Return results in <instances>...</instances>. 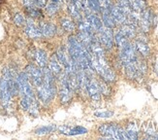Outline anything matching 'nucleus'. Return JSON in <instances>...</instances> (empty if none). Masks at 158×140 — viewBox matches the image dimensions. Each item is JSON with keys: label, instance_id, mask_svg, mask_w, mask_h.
I'll use <instances>...</instances> for the list:
<instances>
[{"label": "nucleus", "instance_id": "nucleus-9", "mask_svg": "<svg viewBox=\"0 0 158 140\" xmlns=\"http://www.w3.org/2000/svg\"><path fill=\"white\" fill-rule=\"evenodd\" d=\"M85 89L87 90L88 95L93 101H99L101 98V90L99 88V84L97 81L89 79L87 80L85 84Z\"/></svg>", "mask_w": 158, "mask_h": 140}, {"label": "nucleus", "instance_id": "nucleus-2", "mask_svg": "<svg viewBox=\"0 0 158 140\" xmlns=\"http://www.w3.org/2000/svg\"><path fill=\"white\" fill-rule=\"evenodd\" d=\"M120 61L123 64V66L131 64V63H136L138 61L139 58L137 55V50L134 45H132L131 43H128L120 49Z\"/></svg>", "mask_w": 158, "mask_h": 140}, {"label": "nucleus", "instance_id": "nucleus-18", "mask_svg": "<svg viewBox=\"0 0 158 140\" xmlns=\"http://www.w3.org/2000/svg\"><path fill=\"white\" fill-rule=\"evenodd\" d=\"M101 14H102V23L104 24V26L111 29L114 28L116 23L113 16L111 15V13L109 11H102Z\"/></svg>", "mask_w": 158, "mask_h": 140}, {"label": "nucleus", "instance_id": "nucleus-15", "mask_svg": "<svg viewBox=\"0 0 158 140\" xmlns=\"http://www.w3.org/2000/svg\"><path fill=\"white\" fill-rule=\"evenodd\" d=\"M49 68L52 70V72L53 73V75L56 77H57V78L63 73L62 65L60 64V62L58 61L56 55H53L51 57L50 62H49Z\"/></svg>", "mask_w": 158, "mask_h": 140}, {"label": "nucleus", "instance_id": "nucleus-10", "mask_svg": "<svg viewBox=\"0 0 158 140\" xmlns=\"http://www.w3.org/2000/svg\"><path fill=\"white\" fill-rule=\"evenodd\" d=\"M119 127L115 124H104L99 127L98 131L99 133L106 138H114L118 139V133Z\"/></svg>", "mask_w": 158, "mask_h": 140}, {"label": "nucleus", "instance_id": "nucleus-4", "mask_svg": "<svg viewBox=\"0 0 158 140\" xmlns=\"http://www.w3.org/2000/svg\"><path fill=\"white\" fill-rule=\"evenodd\" d=\"M13 94L9 87L7 80L2 76L0 78V101L6 110H10L12 107V98Z\"/></svg>", "mask_w": 158, "mask_h": 140}, {"label": "nucleus", "instance_id": "nucleus-28", "mask_svg": "<svg viewBox=\"0 0 158 140\" xmlns=\"http://www.w3.org/2000/svg\"><path fill=\"white\" fill-rule=\"evenodd\" d=\"M79 28L80 31H85V32H93V28L89 23L85 19V20H79Z\"/></svg>", "mask_w": 158, "mask_h": 140}, {"label": "nucleus", "instance_id": "nucleus-7", "mask_svg": "<svg viewBox=\"0 0 158 140\" xmlns=\"http://www.w3.org/2000/svg\"><path fill=\"white\" fill-rule=\"evenodd\" d=\"M98 40L102 46H104L106 49H112L114 46V33L111 28L108 27H103L98 31Z\"/></svg>", "mask_w": 158, "mask_h": 140}, {"label": "nucleus", "instance_id": "nucleus-31", "mask_svg": "<svg viewBox=\"0 0 158 140\" xmlns=\"http://www.w3.org/2000/svg\"><path fill=\"white\" fill-rule=\"evenodd\" d=\"M14 23L18 26H23V25H25L26 20L22 14H16L15 17H14Z\"/></svg>", "mask_w": 158, "mask_h": 140}, {"label": "nucleus", "instance_id": "nucleus-14", "mask_svg": "<svg viewBox=\"0 0 158 140\" xmlns=\"http://www.w3.org/2000/svg\"><path fill=\"white\" fill-rule=\"evenodd\" d=\"M39 28H40L41 33H42V36H45V37H52L56 32V25L51 23H43V22L40 23Z\"/></svg>", "mask_w": 158, "mask_h": 140}, {"label": "nucleus", "instance_id": "nucleus-20", "mask_svg": "<svg viewBox=\"0 0 158 140\" xmlns=\"http://www.w3.org/2000/svg\"><path fill=\"white\" fill-rule=\"evenodd\" d=\"M134 46L136 48L137 52H139L141 55H143V57H148V55H149V53H150L148 45L146 43L145 41H143V40H140V39L137 40Z\"/></svg>", "mask_w": 158, "mask_h": 140}, {"label": "nucleus", "instance_id": "nucleus-21", "mask_svg": "<svg viewBox=\"0 0 158 140\" xmlns=\"http://www.w3.org/2000/svg\"><path fill=\"white\" fill-rule=\"evenodd\" d=\"M68 12H69L70 15L75 19L77 20L78 22L80 20L82 19V16H81V11L78 8L77 5H75L72 1H69L68 3Z\"/></svg>", "mask_w": 158, "mask_h": 140}, {"label": "nucleus", "instance_id": "nucleus-25", "mask_svg": "<svg viewBox=\"0 0 158 140\" xmlns=\"http://www.w3.org/2000/svg\"><path fill=\"white\" fill-rule=\"evenodd\" d=\"M60 25L61 27L67 32H71L75 29V24L70 19L68 18H62L60 20Z\"/></svg>", "mask_w": 158, "mask_h": 140}, {"label": "nucleus", "instance_id": "nucleus-27", "mask_svg": "<svg viewBox=\"0 0 158 140\" xmlns=\"http://www.w3.org/2000/svg\"><path fill=\"white\" fill-rule=\"evenodd\" d=\"M86 2H87V6L89 10H90V12L94 14L101 13V6H100L99 0H86Z\"/></svg>", "mask_w": 158, "mask_h": 140}, {"label": "nucleus", "instance_id": "nucleus-26", "mask_svg": "<svg viewBox=\"0 0 158 140\" xmlns=\"http://www.w3.org/2000/svg\"><path fill=\"white\" fill-rule=\"evenodd\" d=\"M26 13L28 14V16L31 18H42L43 14L41 12L40 8L37 6H32V7H25Z\"/></svg>", "mask_w": 158, "mask_h": 140}, {"label": "nucleus", "instance_id": "nucleus-22", "mask_svg": "<svg viewBox=\"0 0 158 140\" xmlns=\"http://www.w3.org/2000/svg\"><path fill=\"white\" fill-rule=\"evenodd\" d=\"M114 41L115 42V44L118 45V47L119 49H121L122 47H124L127 43H128V39L123 35V33L118 29L114 35Z\"/></svg>", "mask_w": 158, "mask_h": 140}, {"label": "nucleus", "instance_id": "nucleus-30", "mask_svg": "<svg viewBox=\"0 0 158 140\" xmlns=\"http://www.w3.org/2000/svg\"><path fill=\"white\" fill-rule=\"evenodd\" d=\"M114 111L111 110H100V111H96L94 113V116L97 118H111L114 116Z\"/></svg>", "mask_w": 158, "mask_h": 140}, {"label": "nucleus", "instance_id": "nucleus-29", "mask_svg": "<svg viewBox=\"0 0 158 140\" xmlns=\"http://www.w3.org/2000/svg\"><path fill=\"white\" fill-rule=\"evenodd\" d=\"M59 8H60V6L56 5V4H53V3H51V2H48L46 5L47 13L49 14L50 16L56 15V14L57 13V11L59 10Z\"/></svg>", "mask_w": 158, "mask_h": 140}, {"label": "nucleus", "instance_id": "nucleus-16", "mask_svg": "<svg viewBox=\"0 0 158 140\" xmlns=\"http://www.w3.org/2000/svg\"><path fill=\"white\" fill-rule=\"evenodd\" d=\"M85 20L89 23V24L91 25V27L93 28L94 31H100L103 27H104V24L102 23V20L95 15V14H89V15L85 16Z\"/></svg>", "mask_w": 158, "mask_h": 140}, {"label": "nucleus", "instance_id": "nucleus-17", "mask_svg": "<svg viewBox=\"0 0 158 140\" xmlns=\"http://www.w3.org/2000/svg\"><path fill=\"white\" fill-rule=\"evenodd\" d=\"M33 58L34 60L36 61L37 65L40 68L46 67L48 64V57L45 51L43 50H35L33 53Z\"/></svg>", "mask_w": 158, "mask_h": 140}, {"label": "nucleus", "instance_id": "nucleus-24", "mask_svg": "<svg viewBox=\"0 0 158 140\" xmlns=\"http://www.w3.org/2000/svg\"><path fill=\"white\" fill-rule=\"evenodd\" d=\"M57 128L56 125H44V127H40L35 130V133L38 135H44V134H49L51 132H53Z\"/></svg>", "mask_w": 158, "mask_h": 140}, {"label": "nucleus", "instance_id": "nucleus-34", "mask_svg": "<svg viewBox=\"0 0 158 140\" xmlns=\"http://www.w3.org/2000/svg\"><path fill=\"white\" fill-rule=\"evenodd\" d=\"M23 3L25 7H32L36 6L35 0H23Z\"/></svg>", "mask_w": 158, "mask_h": 140}, {"label": "nucleus", "instance_id": "nucleus-33", "mask_svg": "<svg viewBox=\"0 0 158 140\" xmlns=\"http://www.w3.org/2000/svg\"><path fill=\"white\" fill-rule=\"evenodd\" d=\"M35 3L36 6L39 7V8H44L48 3V0H35Z\"/></svg>", "mask_w": 158, "mask_h": 140}, {"label": "nucleus", "instance_id": "nucleus-32", "mask_svg": "<svg viewBox=\"0 0 158 140\" xmlns=\"http://www.w3.org/2000/svg\"><path fill=\"white\" fill-rule=\"evenodd\" d=\"M98 84H99V88H100V90H101V94H110V89H109V87L106 85L105 83L98 82Z\"/></svg>", "mask_w": 158, "mask_h": 140}, {"label": "nucleus", "instance_id": "nucleus-1", "mask_svg": "<svg viewBox=\"0 0 158 140\" xmlns=\"http://www.w3.org/2000/svg\"><path fill=\"white\" fill-rule=\"evenodd\" d=\"M91 61L93 69L106 82H114L115 80V74L107 63L105 58H97L91 55Z\"/></svg>", "mask_w": 158, "mask_h": 140}, {"label": "nucleus", "instance_id": "nucleus-13", "mask_svg": "<svg viewBox=\"0 0 158 140\" xmlns=\"http://www.w3.org/2000/svg\"><path fill=\"white\" fill-rule=\"evenodd\" d=\"M110 13H111V15L114 19L115 23L120 24H125L127 23V15L118 5H113Z\"/></svg>", "mask_w": 158, "mask_h": 140}, {"label": "nucleus", "instance_id": "nucleus-5", "mask_svg": "<svg viewBox=\"0 0 158 140\" xmlns=\"http://www.w3.org/2000/svg\"><path fill=\"white\" fill-rule=\"evenodd\" d=\"M59 82H60V90H59V98L60 101L63 104H66L70 102L72 98V89L70 87L69 80H68V76L65 72H63L59 77Z\"/></svg>", "mask_w": 158, "mask_h": 140}, {"label": "nucleus", "instance_id": "nucleus-8", "mask_svg": "<svg viewBox=\"0 0 158 140\" xmlns=\"http://www.w3.org/2000/svg\"><path fill=\"white\" fill-rule=\"evenodd\" d=\"M56 94V89L49 88V87L45 86L44 84L37 87V95L39 97V99L43 103L51 102L53 99Z\"/></svg>", "mask_w": 158, "mask_h": 140}, {"label": "nucleus", "instance_id": "nucleus-36", "mask_svg": "<svg viewBox=\"0 0 158 140\" xmlns=\"http://www.w3.org/2000/svg\"><path fill=\"white\" fill-rule=\"evenodd\" d=\"M154 71L156 72V74L158 75V63H156L155 64V66H154Z\"/></svg>", "mask_w": 158, "mask_h": 140}, {"label": "nucleus", "instance_id": "nucleus-35", "mask_svg": "<svg viewBox=\"0 0 158 140\" xmlns=\"http://www.w3.org/2000/svg\"><path fill=\"white\" fill-rule=\"evenodd\" d=\"M48 2H51L53 4H56L58 6H61V4H62V0H48Z\"/></svg>", "mask_w": 158, "mask_h": 140}, {"label": "nucleus", "instance_id": "nucleus-12", "mask_svg": "<svg viewBox=\"0 0 158 140\" xmlns=\"http://www.w3.org/2000/svg\"><path fill=\"white\" fill-rule=\"evenodd\" d=\"M25 33L28 37L32 39H37L42 36V33L40 31L39 25H36L32 19H28L25 23Z\"/></svg>", "mask_w": 158, "mask_h": 140}, {"label": "nucleus", "instance_id": "nucleus-19", "mask_svg": "<svg viewBox=\"0 0 158 140\" xmlns=\"http://www.w3.org/2000/svg\"><path fill=\"white\" fill-rule=\"evenodd\" d=\"M136 29H137L136 26L129 24H122L121 28L119 30L123 33V35H124L127 39H132L136 36Z\"/></svg>", "mask_w": 158, "mask_h": 140}, {"label": "nucleus", "instance_id": "nucleus-3", "mask_svg": "<svg viewBox=\"0 0 158 140\" xmlns=\"http://www.w3.org/2000/svg\"><path fill=\"white\" fill-rule=\"evenodd\" d=\"M17 82L19 86V93L22 97H34V93L29 82V77L25 71L20 72L17 75Z\"/></svg>", "mask_w": 158, "mask_h": 140}, {"label": "nucleus", "instance_id": "nucleus-6", "mask_svg": "<svg viewBox=\"0 0 158 140\" xmlns=\"http://www.w3.org/2000/svg\"><path fill=\"white\" fill-rule=\"evenodd\" d=\"M25 72L27 73V75H28V77L31 79L32 83L36 88L43 84V72L39 66L33 64L27 65L25 68Z\"/></svg>", "mask_w": 158, "mask_h": 140}, {"label": "nucleus", "instance_id": "nucleus-23", "mask_svg": "<svg viewBox=\"0 0 158 140\" xmlns=\"http://www.w3.org/2000/svg\"><path fill=\"white\" fill-rule=\"evenodd\" d=\"M126 134L128 139H138V129L134 123H130L126 129Z\"/></svg>", "mask_w": 158, "mask_h": 140}, {"label": "nucleus", "instance_id": "nucleus-11", "mask_svg": "<svg viewBox=\"0 0 158 140\" xmlns=\"http://www.w3.org/2000/svg\"><path fill=\"white\" fill-rule=\"evenodd\" d=\"M59 133H62L65 135H80L85 134L87 129L81 125H62L58 128Z\"/></svg>", "mask_w": 158, "mask_h": 140}]
</instances>
